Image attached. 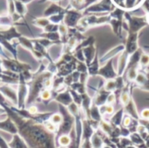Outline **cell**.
I'll return each instance as SVG.
<instances>
[{"label":"cell","mask_w":149,"mask_h":148,"mask_svg":"<svg viewBox=\"0 0 149 148\" xmlns=\"http://www.w3.org/2000/svg\"><path fill=\"white\" fill-rule=\"evenodd\" d=\"M126 109H127V113H130L134 118H135L136 120L139 119V115H138V113H137L136 108H135V106H134V104L132 101H130V102H128V103L127 104Z\"/></svg>","instance_id":"obj_1"},{"label":"cell","mask_w":149,"mask_h":148,"mask_svg":"<svg viewBox=\"0 0 149 148\" xmlns=\"http://www.w3.org/2000/svg\"><path fill=\"white\" fill-rule=\"evenodd\" d=\"M91 142H92V145H93V148H101L102 144H103V141H102L101 138L97 133H95V134H93L92 136Z\"/></svg>","instance_id":"obj_2"},{"label":"cell","mask_w":149,"mask_h":148,"mask_svg":"<svg viewBox=\"0 0 149 148\" xmlns=\"http://www.w3.org/2000/svg\"><path fill=\"white\" fill-rule=\"evenodd\" d=\"M122 114H123V110H120L113 118H112V122L115 126H120L122 121Z\"/></svg>","instance_id":"obj_3"},{"label":"cell","mask_w":149,"mask_h":148,"mask_svg":"<svg viewBox=\"0 0 149 148\" xmlns=\"http://www.w3.org/2000/svg\"><path fill=\"white\" fill-rule=\"evenodd\" d=\"M130 139H131V141L136 145H141L143 144V139L140 136V134L138 133H133L130 136Z\"/></svg>","instance_id":"obj_4"},{"label":"cell","mask_w":149,"mask_h":148,"mask_svg":"<svg viewBox=\"0 0 149 148\" xmlns=\"http://www.w3.org/2000/svg\"><path fill=\"white\" fill-rule=\"evenodd\" d=\"M90 115H91V117L93 118V120H96V121L100 120V113L99 109L96 106L92 108V110L90 112Z\"/></svg>","instance_id":"obj_5"},{"label":"cell","mask_w":149,"mask_h":148,"mask_svg":"<svg viewBox=\"0 0 149 148\" xmlns=\"http://www.w3.org/2000/svg\"><path fill=\"white\" fill-rule=\"evenodd\" d=\"M59 143H60V145H62V146H67V145H69V143H70V139H69V137H67V136H62L61 138H60V140H59Z\"/></svg>","instance_id":"obj_6"},{"label":"cell","mask_w":149,"mask_h":148,"mask_svg":"<svg viewBox=\"0 0 149 148\" xmlns=\"http://www.w3.org/2000/svg\"><path fill=\"white\" fill-rule=\"evenodd\" d=\"M122 123H123V126H124L125 127H128V126H130V124L132 123V120H131L130 117L127 116V117H125V118L123 119Z\"/></svg>","instance_id":"obj_7"},{"label":"cell","mask_w":149,"mask_h":148,"mask_svg":"<svg viewBox=\"0 0 149 148\" xmlns=\"http://www.w3.org/2000/svg\"><path fill=\"white\" fill-rule=\"evenodd\" d=\"M141 117L143 118V120H149V109H144L141 112Z\"/></svg>","instance_id":"obj_8"},{"label":"cell","mask_w":149,"mask_h":148,"mask_svg":"<svg viewBox=\"0 0 149 148\" xmlns=\"http://www.w3.org/2000/svg\"><path fill=\"white\" fill-rule=\"evenodd\" d=\"M60 121H61V118H60V116H58V115H55V116L53 117V122L59 123Z\"/></svg>","instance_id":"obj_9"}]
</instances>
